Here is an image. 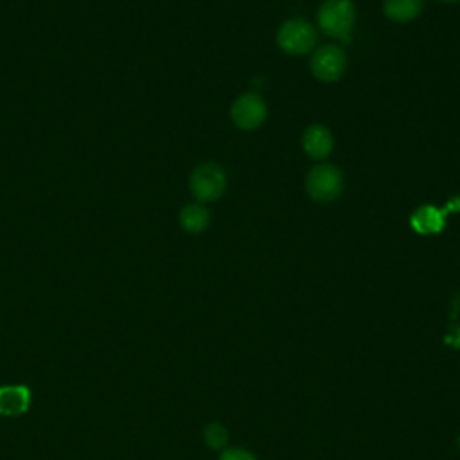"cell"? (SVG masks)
I'll return each instance as SVG.
<instances>
[{
  "label": "cell",
  "instance_id": "ba28073f",
  "mask_svg": "<svg viewBox=\"0 0 460 460\" xmlns=\"http://www.w3.org/2000/svg\"><path fill=\"white\" fill-rule=\"evenodd\" d=\"M302 146L304 151L314 158V160H323L331 155L332 151V135L331 131L322 126V124H313L304 131L302 137Z\"/></svg>",
  "mask_w": 460,
  "mask_h": 460
},
{
  "label": "cell",
  "instance_id": "4fadbf2b",
  "mask_svg": "<svg viewBox=\"0 0 460 460\" xmlns=\"http://www.w3.org/2000/svg\"><path fill=\"white\" fill-rule=\"evenodd\" d=\"M219 460H257L253 453L243 447H225L219 455Z\"/></svg>",
  "mask_w": 460,
  "mask_h": 460
},
{
  "label": "cell",
  "instance_id": "8992f818",
  "mask_svg": "<svg viewBox=\"0 0 460 460\" xmlns=\"http://www.w3.org/2000/svg\"><path fill=\"white\" fill-rule=\"evenodd\" d=\"M232 120L241 129H255L259 128L266 119V102L259 93L248 92L237 97L230 110Z\"/></svg>",
  "mask_w": 460,
  "mask_h": 460
},
{
  "label": "cell",
  "instance_id": "6da1fadb",
  "mask_svg": "<svg viewBox=\"0 0 460 460\" xmlns=\"http://www.w3.org/2000/svg\"><path fill=\"white\" fill-rule=\"evenodd\" d=\"M354 4L350 0H325L318 9L320 29L338 40H347L354 27Z\"/></svg>",
  "mask_w": 460,
  "mask_h": 460
},
{
  "label": "cell",
  "instance_id": "5bb4252c",
  "mask_svg": "<svg viewBox=\"0 0 460 460\" xmlns=\"http://www.w3.org/2000/svg\"><path fill=\"white\" fill-rule=\"evenodd\" d=\"M444 2H456V0H444Z\"/></svg>",
  "mask_w": 460,
  "mask_h": 460
},
{
  "label": "cell",
  "instance_id": "30bf717a",
  "mask_svg": "<svg viewBox=\"0 0 460 460\" xmlns=\"http://www.w3.org/2000/svg\"><path fill=\"white\" fill-rule=\"evenodd\" d=\"M424 0H385V14L392 22H410L420 14Z\"/></svg>",
  "mask_w": 460,
  "mask_h": 460
},
{
  "label": "cell",
  "instance_id": "5b68a950",
  "mask_svg": "<svg viewBox=\"0 0 460 460\" xmlns=\"http://www.w3.org/2000/svg\"><path fill=\"white\" fill-rule=\"evenodd\" d=\"M347 66L345 52L336 45L320 47L311 58V72L323 83L338 81Z\"/></svg>",
  "mask_w": 460,
  "mask_h": 460
},
{
  "label": "cell",
  "instance_id": "7a4b0ae2",
  "mask_svg": "<svg viewBox=\"0 0 460 460\" xmlns=\"http://www.w3.org/2000/svg\"><path fill=\"white\" fill-rule=\"evenodd\" d=\"M343 174L336 165L320 164L314 165L305 178V190L309 198L320 203H329L341 194Z\"/></svg>",
  "mask_w": 460,
  "mask_h": 460
},
{
  "label": "cell",
  "instance_id": "7c38bea8",
  "mask_svg": "<svg viewBox=\"0 0 460 460\" xmlns=\"http://www.w3.org/2000/svg\"><path fill=\"white\" fill-rule=\"evenodd\" d=\"M203 440L212 449H225V446L228 444V431H226V428L223 424L210 422L203 429Z\"/></svg>",
  "mask_w": 460,
  "mask_h": 460
},
{
  "label": "cell",
  "instance_id": "3957f363",
  "mask_svg": "<svg viewBox=\"0 0 460 460\" xmlns=\"http://www.w3.org/2000/svg\"><path fill=\"white\" fill-rule=\"evenodd\" d=\"M277 43L286 54L302 56L313 50L316 45V31L309 22L302 18L288 20L277 32Z\"/></svg>",
  "mask_w": 460,
  "mask_h": 460
},
{
  "label": "cell",
  "instance_id": "8fae6325",
  "mask_svg": "<svg viewBox=\"0 0 460 460\" xmlns=\"http://www.w3.org/2000/svg\"><path fill=\"white\" fill-rule=\"evenodd\" d=\"M210 223V214L201 203H189L180 212V225L190 234L203 232Z\"/></svg>",
  "mask_w": 460,
  "mask_h": 460
},
{
  "label": "cell",
  "instance_id": "52a82bcc",
  "mask_svg": "<svg viewBox=\"0 0 460 460\" xmlns=\"http://www.w3.org/2000/svg\"><path fill=\"white\" fill-rule=\"evenodd\" d=\"M453 207H460V199L456 198L455 201H451L446 208H437L433 205H422L419 207L411 217H410V225L417 234L422 235H431V234H438L444 228L446 223V214L453 210Z\"/></svg>",
  "mask_w": 460,
  "mask_h": 460
},
{
  "label": "cell",
  "instance_id": "9c48e42d",
  "mask_svg": "<svg viewBox=\"0 0 460 460\" xmlns=\"http://www.w3.org/2000/svg\"><path fill=\"white\" fill-rule=\"evenodd\" d=\"M31 394L25 386H2L0 388V413L20 415L29 408Z\"/></svg>",
  "mask_w": 460,
  "mask_h": 460
},
{
  "label": "cell",
  "instance_id": "277c9868",
  "mask_svg": "<svg viewBox=\"0 0 460 460\" xmlns=\"http://www.w3.org/2000/svg\"><path fill=\"white\" fill-rule=\"evenodd\" d=\"M226 189V174L217 164H199L190 174V192L199 201H216Z\"/></svg>",
  "mask_w": 460,
  "mask_h": 460
}]
</instances>
